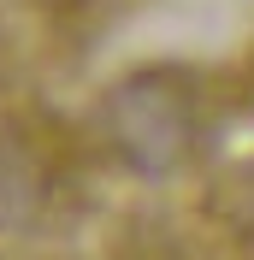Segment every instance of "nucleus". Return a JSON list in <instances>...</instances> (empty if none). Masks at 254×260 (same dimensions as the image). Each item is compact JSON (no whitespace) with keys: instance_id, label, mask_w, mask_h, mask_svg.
Here are the masks:
<instances>
[{"instance_id":"f257e3e1","label":"nucleus","mask_w":254,"mask_h":260,"mask_svg":"<svg viewBox=\"0 0 254 260\" xmlns=\"http://www.w3.org/2000/svg\"><path fill=\"white\" fill-rule=\"evenodd\" d=\"M107 130H112V148L130 172L142 178H166L189 160V142H195V101L189 89L166 71H142L112 89L107 101Z\"/></svg>"},{"instance_id":"f03ea898","label":"nucleus","mask_w":254,"mask_h":260,"mask_svg":"<svg viewBox=\"0 0 254 260\" xmlns=\"http://www.w3.org/2000/svg\"><path fill=\"white\" fill-rule=\"evenodd\" d=\"M36 207H42V178H36V166L24 160L18 148L0 142V231L30 225Z\"/></svg>"}]
</instances>
